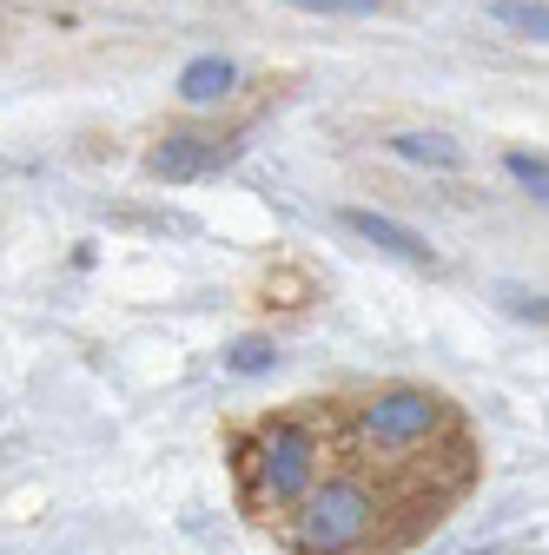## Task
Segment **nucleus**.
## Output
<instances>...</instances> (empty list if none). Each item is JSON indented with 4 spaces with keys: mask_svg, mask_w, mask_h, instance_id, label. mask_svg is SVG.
Returning <instances> with one entry per match:
<instances>
[{
    "mask_svg": "<svg viewBox=\"0 0 549 555\" xmlns=\"http://www.w3.org/2000/svg\"><path fill=\"white\" fill-rule=\"evenodd\" d=\"M490 21L510 27V34H523V40H542L549 34V8H542V0H497Z\"/></svg>",
    "mask_w": 549,
    "mask_h": 555,
    "instance_id": "8",
    "label": "nucleus"
},
{
    "mask_svg": "<svg viewBox=\"0 0 549 555\" xmlns=\"http://www.w3.org/2000/svg\"><path fill=\"white\" fill-rule=\"evenodd\" d=\"M298 503H305V509H298V522H292V542H298L305 555H345V548H358V542L371 535V522H378V496L365 490L358 476H337V482H324V490H305Z\"/></svg>",
    "mask_w": 549,
    "mask_h": 555,
    "instance_id": "2",
    "label": "nucleus"
},
{
    "mask_svg": "<svg viewBox=\"0 0 549 555\" xmlns=\"http://www.w3.org/2000/svg\"><path fill=\"white\" fill-rule=\"evenodd\" d=\"M271 364H279V344H271V337H239L232 351H226V371H232V377H258V371H271Z\"/></svg>",
    "mask_w": 549,
    "mask_h": 555,
    "instance_id": "9",
    "label": "nucleus"
},
{
    "mask_svg": "<svg viewBox=\"0 0 549 555\" xmlns=\"http://www.w3.org/2000/svg\"><path fill=\"white\" fill-rule=\"evenodd\" d=\"M391 146L404 159H418V166H437V172H457L463 166V146H457V139H444V132H397Z\"/></svg>",
    "mask_w": 549,
    "mask_h": 555,
    "instance_id": "7",
    "label": "nucleus"
},
{
    "mask_svg": "<svg viewBox=\"0 0 549 555\" xmlns=\"http://www.w3.org/2000/svg\"><path fill=\"white\" fill-rule=\"evenodd\" d=\"M232 80H239V66H232V60H219V53H205V60H192L186 74H179V93H186L192 106H213V100H226V93H232Z\"/></svg>",
    "mask_w": 549,
    "mask_h": 555,
    "instance_id": "6",
    "label": "nucleus"
},
{
    "mask_svg": "<svg viewBox=\"0 0 549 555\" xmlns=\"http://www.w3.org/2000/svg\"><path fill=\"white\" fill-rule=\"evenodd\" d=\"M510 179H516L523 192H536V198L549 192V166H542L536 153H510Z\"/></svg>",
    "mask_w": 549,
    "mask_h": 555,
    "instance_id": "10",
    "label": "nucleus"
},
{
    "mask_svg": "<svg viewBox=\"0 0 549 555\" xmlns=\"http://www.w3.org/2000/svg\"><path fill=\"white\" fill-rule=\"evenodd\" d=\"M292 8H305V14H378L384 0H292Z\"/></svg>",
    "mask_w": 549,
    "mask_h": 555,
    "instance_id": "11",
    "label": "nucleus"
},
{
    "mask_svg": "<svg viewBox=\"0 0 549 555\" xmlns=\"http://www.w3.org/2000/svg\"><path fill=\"white\" fill-rule=\"evenodd\" d=\"M239 469H245V496L258 509L298 503L311 490V469H318V437L305 424H271L258 443L239 450Z\"/></svg>",
    "mask_w": 549,
    "mask_h": 555,
    "instance_id": "1",
    "label": "nucleus"
},
{
    "mask_svg": "<svg viewBox=\"0 0 549 555\" xmlns=\"http://www.w3.org/2000/svg\"><path fill=\"white\" fill-rule=\"evenodd\" d=\"M437 424H444V397H431V390H384L365 403V437L378 450H404V443L431 437Z\"/></svg>",
    "mask_w": 549,
    "mask_h": 555,
    "instance_id": "3",
    "label": "nucleus"
},
{
    "mask_svg": "<svg viewBox=\"0 0 549 555\" xmlns=\"http://www.w3.org/2000/svg\"><path fill=\"white\" fill-rule=\"evenodd\" d=\"M239 146H219L213 132H166L159 146L146 153V172L153 179H199V172H213V166H226Z\"/></svg>",
    "mask_w": 549,
    "mask_h": 555,
    "instance_id": "4",
    "label": "nucleus"
},
{
    "mask_svg": "<svg viewBox=\"0 0 549 555\" xmlns=\"http://www.w3.org/2000/svg\"><path fill=\"white\" fill-rule=\"evenodd\" d=\"M345 225L365 238V245H378V251H397V258H410V264H431L437 251L410 232V225H397V219H384V212H345Z\"/></svg>",
    "mask_w": 549,
    "mask_h": 555,
    "instance_id": "5",
    "label": "nucleus"
}]
</instances>
